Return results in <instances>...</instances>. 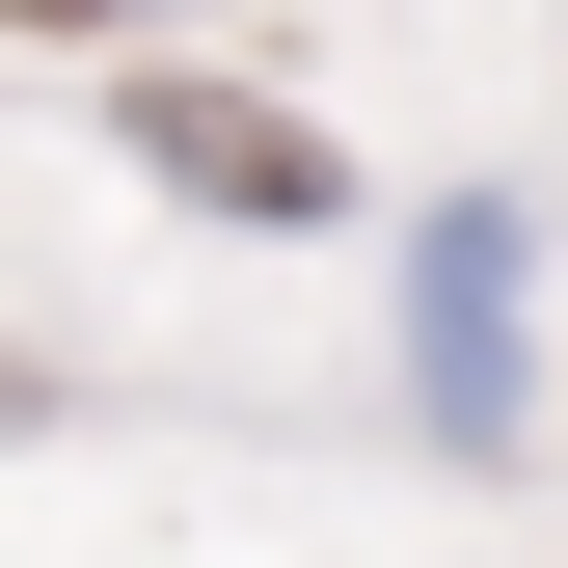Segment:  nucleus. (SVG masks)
<instances>
[{"label": "nucleus", "mask_w": 568, "mask_h": 568, "mask_svg": "<svg viewBox=\"0 0 568 568\" xmlns=\"http://www.w3.org/2000/svg\"><path fill=\"white\" fill-rule=\"evenodd\" d=\"M406 379H434V434H515V217H434V271H406Z\"/></svg>", "instance_id": "nucleus-1"}, {"label": "nucleus", "mask_w": 568, "mask_h": 568, "mask_svg": "<svg viewBox=\"0 0 568 568\" xmlns=\"http://www.w3.org/2000/svg\"><path fill=\"white\" fill-rule=\"evenodd\" d=\"M163 190H217V217H325V135H271V109H163Z\"/></svg>", "instance_id": "nucleus-2"}, {"label": "nucleus", "mask_w": 568, "mask_h": 568, "mask_svg": "<svg viewBox=\"0 0 568 568\" xmlns=\"http://www.w3.org/2000/svg\"><path fill=\"white\" fill-rule=\"evenodd\" d=\"M54 28H135V0H54Z\"/></svg>", "instance_id": "nucleus-3"}]
</instances>
